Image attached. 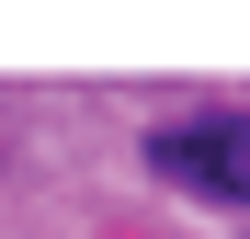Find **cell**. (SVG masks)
<instances>
[{
	"label": "cell",
	"mask_w": 250,
	"mask_h": 239,
	"mask_svg": "<svg viewBox=\"0 0 250 239\" xmlns=\"http://www.w3.org/2000/svg\"><path fill=\"white\" fill-rule=\"evenodd\" d=\"M159 182L205 194V205H250V114H182V126L148 137Z\"/></svg>",
	"instance_id": "obj_1"
}]
</instances>
